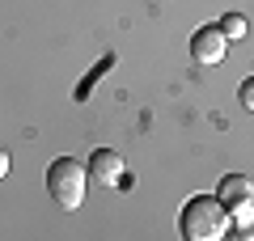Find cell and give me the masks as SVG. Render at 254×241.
Listing matches in <instances>:
<instances>
[{"instance_id":"obj_7","label":"cell","mask_w":254,"mask_h":241,"mask_svg":"<svg viewBox=\"0 0 254 241\" xmlns=\"http://www.w3.org/2000/svg\"><path fill=\"white\" fill-rule=\"evenodd\" d=\"M9 170H13V157H9V148H4V144H0V182L9 178Z\"/></svg>"},{"instance_id":"obj_3","label":"cell","mask_w":254,"mask_h":241,"mask_svg":"<svg viewBox=\"0 0 254 241\" xmlns=\"http://www.w3.org/2000/svg\"><path fill=\"white\" fill-rule=\"evenodd\" d=\"M216 199L225 203V212H229V220H233V224L250 229V203H254V186H250V178H246V174H229V178L220 182Z\"/></svg>"},{"instance_id":"obj_6","label":"cell","mask_w":254,"mask_h":241,"mask_svg":"<svg viewBox=\"0 0 254 241\" xmlns=\"http://www.w3.org/2000/svg\"><path fill=\"white\" fill-rule=\"evenodd\" d=\"M220 34H225V38H242L246 34V17H242V13H229V17L220 21Z\"/></svg>"},{"instance_id":"obj_1","label":"cell","mask_w":254,"mask_h":241,"mask_svg":"<svg viewBox=\"0 0 254 241\" xmlns=\"http://www.w3.org/2000/svg\"><path fill=\"white\" fill-rule=\"evenodd\" d=\"M178 229H182L187 241H220L229 233V212H225V203L216 195H195L182 207Z\"/></svg>"},{"instance_id":"obj_8","label":"cell","mask_w":254,"mask_h":241,"mask_svg":"<svg viewBox=\"0 0 254 241\" xmlns=\"http://www.w3.org/2000/svg\"><path fill=\"white\" fill-rule=\"evenodd\" d=\"M237 98H242V106H250V102H254V85H250V80L242 85V93H237Z\"/></svg>"},{"instance_id":"obj_4","label":"cell","mask_w":254,"mask_h":241,"mask_svg":"<svg viewBox=\"0 0 254 241\" xmlns=\"http://www.w3.org/2000/svg\"><path fill=\"white\" fill-rule=\"evenodd\" d=\"M85 174H89V182H98V186H119V182H123V157H119L115 148H93Z\"/></svg>"},{"instance_id":"obj_5","label":"cell","mask_w":254,"mask_h":241,"mask_svg":"<svg viewBox=\"0 0 254 241\" xmlns=\"http://www.w3.org/2000/svg\"><path fill=\"white\" fill-rule=\"evenodd\" d=\"M225 51H229V38L220 34V26L195 30V38H190V60H195V63H220Z\"/></svg>"},{"instance_id":"obj_2","label":"cell","mask_w":254,"mask_h":241,"mask_svg":"<svg viewBox=\"0 0 254 241\" xmlns=\"http://www.w3.org/2000/svg\"><path fill=\"white\" fill-rule=\"evenodd\" d=\"M85 186H89V174H85V165L76 157L51 161V170H47V190H51V199L60 207L76 212V207L85 203Z\"/></svg>"}]
</instances>
